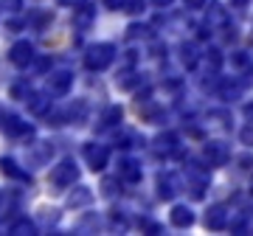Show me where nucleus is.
Masks as SVG:
<instances>
[{
    "mask_svg": "<svg viewBox=\"0 0 253 236\" xmlns=\"http://www.w3.org/2000/svg\"><path fill=\"white\" fill-rule=\"evenodd\" d=\"M113 59H116V48L107 45V42L93 45L90 51H87V68H93V71H104Z\"/></svg>",
    "mask_w": 253,
    "mask_h": 236,
    "instance_id": "obj_1",
    "label": "nucleus"
},
{
    "mask_svg": "<svg viewBox=\"0 0 253 236\" xmlns=\"http://www.w3.org/2000/svg\"><path fill=\"white\" fill-rule=\"evenodd\" d=\"M76 166L71 163V160H62L59 166H54V172H51V183L54 186H59V189H65V186H71L73 180H76Z\"/></svg>",
    "mask_w": 253,
    "mask_h": 236,
    "instance_id": "obj_2",
    "label": "nucleus"
},
{
    "mask_svg": "<svg viewBox=\"0 0 253 236\" xmlns=\"http://www.w3.org/2000/svg\"><path fill=\"white\" fill-rule=\"evenodd\" d=\"M9 59L17 65V68H26V65L34 59V48H31V42H26V39L14 42V45H11V51H9Z\"/></svg>",
    "mask_w": 253,
    "mask_h": 236,
    "instance_id": "obj_3",
    "label": "nucleus"
},
{
    "mask_svg": "<svg viewBox=\"0 0 253 236\" xmlns=\"http://www.w3.org/2000/svg\"><path fill=\"white\" fill-rule=\"evenodd\" d=\"M84 160L90 163V169L96 172V169H104L107 166V149L99 144H87L84 146Z\"/></svg>",
    "mask_w": 253,
    "mask_h": 236,
    "instance_id": "obj_4",
    "label": "nucleus"
},
{
    "mask_svg": "<svg viewBox=\"0 0 253 236\" xmlns=\"http://www.w3.org/2000/svg\"><path fill=\"white\" fill-rule=\"evenodd\" d=\"M0 127L6 129L9 135H31V127H28L26 121H20L17 116H11V113H6V116H3Z\"/></svg>",
    "mask_w": 253,
    "mask_h": 236,
    "instance_id": "obj_5",
    "label": "nucleus"
},
{
    "mask_svg": "<svg viewBox=\"0 0 253 236\" xmlns=\"http://www.w3.org/2000/svg\"><path fill=\"white\" fill-rule=\"evenodd\" d=\"M71 82H73L71 73H68V71H59V73H54V76L48 79V90L54 93V96H62V93H68Z\"/></svg>",
    "mask_w": 253,
    "mask_h": 236,
    "instance_id": "obj_6",
    "label": "nucleus"
},
{
    "mask_svg": "<svg viewBox=\"0 0 253 236\" xmlns=\"http://www.w3.org/2000/svg\"><path fill=\"white\" fill-rule=\"evenodd\" d=\"M225 222H228V211L222 208V205H214V208H208V214H206V225L208 228H225Z\"/></svg>",
    "mask_w": 253,
    "mask_h": 236,
    "instance_id": "obj_7",
    "label": "nucleus"
},
{
    "mask_svg": "<svg viewBox=\"0 0 253 236\" xmlns=\"http://www.w3.org/2000/svg\"><path fill=\"white\" fill-rule=\"evenodd\" d=\"M48 157H51V144H42V141H40V144H34L28 149V160L34 166H42Z\"/></svg>",
    "mask_w": 253,
    "mask_h": 236,
    "instance_id": "obj_8",
    "label": "nucleus"
},
{
    "mask_svg": "<svg viewBox=\"0 0 253 236\" xmlns=\"http://www.w3.org/2000/svg\"><path fill=\"white\" fill-rule=\"evenodd\" d=\"M206 157H208V160H211L214 166H222V163L228 160L225 144H217V141H214V144H208V146H206Z\"/></svg>",
    "mask_w": 253,
    "mask_h": 236,
    "instance_id": "obj_9",
    "label": "nucleus"
},
{
    "mask_svg": "<svg viewBox=\"0 0 253 236\" xmlns=\"http://www.w3.org/2000/svg\"><path fill=\"white\" fill-rule=\"evenodd\" d=\"M93 14H96V9H93L90 3H82L79 9L73 11V23H76L79 28H87L93 23Z\"/></svg>",
    "mask_w": 253,
    "mask_h": 236,
    "instance_id": "obj_10",
    "label": "nucleus"
},
{
    "mask_svg": "<svg viewBox=\"0 0 253 236\" xmlns=\"http://www.w3.org/2000/svg\"><path fill=\"white\" fill-rule=\"evenodd\" d=\"M118 174H121L124 180H138V177H141V169H138L135 160H121V163H118Z\"/></svg>",
    "mask_w": 253,
    "mask_h": 236,
    "instance_id": "obj_11",
    "label": "nucleus"
},
{
    "mask_svg": "<svg viewBox=\"0 0 253 236\" xmlns=\"http://www.w3.org/2000/svg\"><path fill=\"white\" fill-rule=\"evenodd\" d=\"M0 172L9 174V177H14V180H28V174L23 172V169H17V163L9 160V157H6V160H0Z\"/></svg>",
    "mask_w": 253,
    "mask_h": 236,
    "instance_id": "obj_12",
    "label": "nucleus"
},
{
    "mask_svg": "<svg viewBox=\"0 0 253 236\" xmlns=\"http://www.w3.org/2000/svg\"><path fill=\"white\" fill-rule=\"evenodd\" d=\"M48 107H51V99H48V96H31V99H28V110H31L34 116H42Z\"/></svg>",
    "mask_w": 253,
    "mask_h": 236,
    "instance_id": "obj_13",
    "label": "nucleus"
},
{
    "mask_svg": "<svg viewBox=\"0 0 253 236\" xmlns=\"http://www.w3.org/2000/svg\"><path fill=\"white\" fill-rule=\"evenodd\" d=\"M191 211L189 208H174L172 211V225H177V228H189L191 225Z\"/></svg>",
    "mask_w": 253,
    "mask_h": 236,
    "instance_id": "obj_14",
    "label": "nucleus"
},
{
    "mask_svg": "<svg viewBox=\"0 0 253 236\" xmlns=\"http://www.w3.org/2000/svg\"><path fill=\"white\" fill-rule=\"evenodd\" d=\"M118 121H121V107H107L104 110V116H101V127H116Z\"/></svg>",
    "mask_w": 253,
    "mask_h": 236,
    "instance_id": "obj_15",
    "label": "nucleus"
},
{
    "mask_svg": "<svg viewBox=\"0 0 253 236\" xmlns=\"http://www.w3.org/2000/svg\"><path fill=\"white\" fill-rule=\"evenodd\" d=\"M208 26H225V9L219 3H214L208 9Z\"/></svg>",
    "mask_w": 253,
    "mask_h": 236,
    "instance_id": "obj_16",
    "label": "nucleus"
},
{
    "mask_svg": "<svg viewBox=\"0 0 253 236\" xmlns=\"http://www.w3.org/2000/svg\"><path fill=\"white\" fill-rule=\"evenodd\" d=\"M158 186H161V189H158V194H161L163 200H169V197L174 194V189H172V177H169V174H166V177H161V180H158Z\"/></svg>",
    "mask_w": 253,
    "mask_h": 236,
    "instance_id": "obj_17",
    "label": "nucleus"
},
{
    "mask_svg": "<svg viewBox=\"0 0 253 236\" xmlns=\"http://www.w3.org/2000/svg\"><path fill=\"white\" fill-rule=\"evenodd\" d=\"M84 202H90V191L87 189H79V191H73L71 194V205L76 208V205H84Z\"/></svg>",
    "mask_w": 253,
    "mask_h": 236,
    "instance_id": "obj_18",
    "label": "nucleus"
},
{
    "mask_svg": "<svg viewBox=\"0 0 253 236\" xmlns=\"http://www.w3.org/2000/svg\"><path fill=\"white\" fill-rule=\"evenodd\" d=\"M11 234H34V222H28V219H20L11 225Z\"/></svg>",
    "mask_w": 253,
    "mask_h": 236,
    "instance_id": "obj_19",
    "label": "nucleus"
},
{
    "mask_svg": "<svg viewBox=\"0 0 253 236\" xmlns=\"http://www.w3.org/2000/svg\"><path fill=\"white\" fill-rule=\"evenodd\" d=\"M194 62H197L194 48H191V45H183V65H186V68H194Z\"/></svg>",
    "mask_w": 253,
    "mask_h": 236,
    "instance_id": "obj_20",
    "label": "nucleus"
},
{
    "mask_svg": "<svg viewBox=\"0 0 253 236\" xmlns=\"http://www.w3.org/2000/svg\"><path fill=\"white\" fill-rule=\"evenodd\" d=\"M174 141H177V135H172V132H169V135H161L155 144H158V149H166V152H169V149L174 146Z\"/></svg>",
    "mask_w": 253,
    "mask_h": 236,
    "instance_id": "obj_21",
    "label": "nucleus"
},
{
    "mask_svg": "<svg viewBox=\"0 0 253 236\" xmlns=\"http://www.w3.org/2000/svg\"><path fill=\"white\" fill-rule=\"evenodd\" d=\"M0 9L17 11V9H23V0H0Z\"/></svg>",
    "mask_w": 253,
    "mask_h": 236,
    "instance_id": "obj_22",
    "label": "nucleus"
},
{
    "mask_svg": "<svg viewBox=\"0 0 253 236\" xmlns=\"http://www.w3.org/2000/svg\"><path fill=\"white\" fill-rule=\"evenodd\" d=\"M242 144H253V121L242 129Z\"/></svg>",
    "mask_w": 253,
    "mask_h": 236,
    "instance_id": "obj_23",
    "label": "nucleus"
},
{
    "mask_svg": "<svg viewBox=\"0 0 253 236\" xmlns=\"http://www.w3.org/2000/svg\"><path fill=\"white\" fill-rule=\"evenodd\" d=\"M206 0H186V9H203Z\"/></svg>",
    "mask_w": 253,
    "mask_h": 236,
    "instance_id": "obj_24",
    "label": "nucleus"
},
{
    "mask_svg": "<svg viewBox=\"0 0 253 236\" xmlns=\"http://www.w3.org/2000/svg\"><path fill=\"white\" fill-rule=\"evenodd\" d=\"M155 6H169V3H172V0H152Z\"/></svg>",
    "mask_w": 253,
    "mask_h": 236,
    "instance_id": "obj_25",
    "label": "nucleus"
},
{
    "mask_svg": "<svg viewBox=\"0 0 253 236\" xmlns=\"http://www.w3.org/2000/svg\"><path fill=\"white\" fill-rule=\"evenodd\" d=\"M107 6H118V0H107Z\"/></svg>",
    "mask_w": 253,
    "mask_h": 236,
    "instance_id": "obj_26",
    "label": "nucleus"
},
{
    "mask_svg": "<svg viewBox=\"0 0 253 236\" xmlns=\"http://www.w3.org/2000/svg\"><path fill=\"white\" fill-rule=\"evenodd\" d=\"M59 3H73V0H59Z\"/></svg>",
    "mask_w": 253,
    "mask_h": 236,
    "instance_id": "obj_27",
    "label": "nucleus"
},
{
    "mask_svg": "<svg viewBox=\"0 0 253 236\" xmlns=\"http://www.w3.org/2000/svg\"><path fill=\"white\" fill-rule=\"evenodd\" d=\"M251 191H253V180H251Z\"/></svg>",
    "mask_w": 253,
    "mask_h": 236,
    "instance_id": "obj_28",
    "label": "nucleus"
}]
</instances>
